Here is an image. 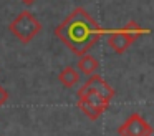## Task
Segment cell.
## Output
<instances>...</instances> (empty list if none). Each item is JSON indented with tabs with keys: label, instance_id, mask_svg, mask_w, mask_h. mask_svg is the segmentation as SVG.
<instances>
[{
	"label": "cell",
	"instance_id": "obj_1",
	"mask_svg": "<svg viewBox=\"0 0 154 136\" xmlns=\"http://www.w3.org/2000/svg\"><path fill=\"white\" fill-rule=\"evenodd\" d=\"M104 33L106 30L101 28V25L83 7H76L55 28V36L78 56L90 52Z\"/></svg>",
	"mask_w": 154,
	"mask_h": 136
},
{
	"label": "cell",
	"instance_id": "obj_2",
	"mask_svg": "<svg viewBox=\"0 0 154 136\" xmlns=\"http://www.w3.org/2000/svg\"><path fill=\"white\" fill-rule=\"evenodd\" d=\"M10 33L18 38L22 43H30L38 33L42 32V23L37 20V17L28 10L20 12L10 23H8Z\"/></svg>",
	"mask_w": 154,
	"mask_h": 136
},
{
	"label": "cell",
	"instance_id": "obj_4",
	"mask_svg": "<svg viewBox=\"0 0 154 136\" xmlns=\"http://www.w3.org/2000/svg\"><path fill=\"white\" fill-rule=\"evenodd\" d=\"M96 93V95H100L103 100H106V101L111 103V100L114 98V88H111L109 85H108L106 81H104V78H101L100 75H90V78L86 80V83H85L81 88H78L76 91V96L80 95H85V93Z\"/></svg>",
	"mask_w": 154,
	"mask_h": 136
},
{
	"label": "cell",
	"instance_id": "obj_5",
	"mask_svg": "<svg viewBox=\"0 0 154 136\" xmlns=\"http://www.w3.org/2000/svg\"><path fill=\"white\" fill-rule=\"evenodd\" d=\"M106 33H109V36H108V45H109V48L113 50L116 55H123L134 42V40L131 38L128 33H124L121 28L119 30H109V32H106Z\"/></svg>",
	"mask_w": 154,
	"mask_h": 136
},
{
	"label": "cell",
	"instance_id": "obj_3",
	"mask_svg": "<svg viewBox=\"0 0 154 136\" xmlns=\"http://www.w3.org/2000/svg\"><path fill=\"white\" fill-rule=\"evenodd\" d=\"M118 134L119 136H152L154 128L139 115V113H133V115L118 128Z\"/></svg>",
	"mask_w": 154,
	"mask_h": 136
},
{
	"label": "cell",
	"instance_id": "obj_11",
	"mask_svg": "<svg viewBox=\"0 0 154 136\" xmlns=\"http://www.w3.org/2000/svg\"><path fill=\"white\" fill-rule=\"evenodd\" d=\"M20 2H22V3H25L27 7H30V5H33V3L37 2V0H20Z\"/></svg>",
	"mask_w": 154,
	"mask_h": 136
},
{
	"label": "cell",
	"instance_id": "obj_7",
	"mask_svg": "<svg viewBox=\"0 0 154 136\" xmlns=\"http://www.w3.org/2000/svg\"><path fill=\"white\" fill-rule=\"evenodd\" d=\"M58 81L65 86V88H73L80 81V71L73 66H65L60 73H58Z\"/></svg>",
	"mask_w": 154,
	"mask_h": 136
},
{
	"label": "cell",
	"instance_id": "obj_10",
	"mask_svg": "<svg viewBox=\"0 0 154 136\" xmlns=\"http://www.w3.org/2000/svg\"><path fill=\"white\" fill-rule=\"evenodd\" d=\"M7 100H8V91L5 88H2V85H0V108L7 103Z\"/></svg>",
	"mask_w": 154,
	"mask_h": 136
},
{
	"label": "cell",
	"instance_id": "obj_8",
	"mask_svg": "<svg viewBox=\"0 0 154 136\" xmlns=\"http://www.w3.org/2000/svg\"><path fill=\"white\" fill-rule=\"evenodd\" d=\"M76 106H78V109H81V113H83L88 119H91V121H96V119L103 115V113H101L94 105H91L86 98H78Z\"/></svg>",
	"mask_w": 154,
	"mask_h": 136
},
{
	"label": "cell",
	"instance_id": "obj_6",
	"mask_svg": "<svg viewBox=\"0 0 154 136\" xmlns=\"http://www.w3.org/2000/svg\"><path fill=\"white\" fill-rule=\"evenodd\" d=\"M98 68H100V62H98L93 55H90V53L81 55L80 60L76 62V70L80 73H83V75H88V76L96 73Z\"/></svg>",
	"mask_w": 154,
	"mask_h": 136
},
{
	"label": "cell",
	"instance_id": "obj_9",
	"mask_svg": "<svg viewBox=\"0 0 154 136\" xmlns=\"http://www.w3.org/2000/svg\"><path fill=\"white\" fill-rule=\"evenodd\" d=\"M121 30H123L124 33H128V35H129L133 40L139 38L141 35H147V33H151V30H149V28H141V27L137 25V23L134 22V20H129V22H128Z\"/></svg>",
	"mask_w": 154,
	"mask_h": 136
}]
</instances>
